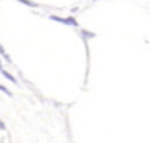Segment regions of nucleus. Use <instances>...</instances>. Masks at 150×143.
<instances>
[{"label": "nucleus", "mask_w": 150, "mask_h": 143, "mask_svg": "<svg viewBox=\"0 0 150 143\" xmlns=\"http://www.w3.org/2000/svg\"><path fill=\"white\" fill-rule=\"evenodd\" d=\"M49 20L55 21V23H60V24H65V26H69V27H79V23L74 16H58V15H49Z\"/></svg>", "instance_id": "1"}, {"label": "nucleus", "mask_w": 150, "mask_h": 143, "mask_svg": "<svg viewBox=\"0 0 150 143\" xmlns=\"http://www.w3.org/2000/svg\"><path fill=\"white\" fill-rule=\"evenodd\" d=\"M79 36H81L82 40L87 43L91 39H94V37H95V32H89V31H86V29H79Z\"/></svg>", "instance_id": "2"}, {"label": "nucleus", "mask_w": 150, "mask_h": 143, "mask_svg": "<svg viewBox=\"0 0 150 143\" xmlns=\"http://www.w3.org/2000/svg\"><path fill=\"white\" fill-rule=\"evenodd\" d=\"M0 74L4 76L5 79H8V81H10V82H13V84H18V79L15 77V76L11 74V72H8L7 69H2V71H0Z\"/></svg>", "instance_id": "3"}, {"label": "nucleus", "mask_w": 150, "mask_h": 143, "mask_svg": "<svg viewBox=\"0 0 150 143\" xmlns=\"http://www.w3.org/2000/svg\"><path fill=\"white\" fill-rule=\"evenodd\" d=\"M0 56H2V58H4L5 61L8 63V64H10V63H11V58H10V55H8V53H7V50L4 48V45H2V43H0Z\"/></svg>", "instance_id": "4"}, {"label": "nucleus", "mask_w": 150, "mask_h": 143, "mask_svg": "<svg viewBox=\"0 0 150 143\" xmlns=\"http://www.w3.org/2000/svg\"><path fill=\"white\" fill-rule=\"evenodd\" d=\"M16 2H20L21 5H26V7H29V8H37V7H40L39 4H36V2H33V0H16Z\"/></svg>", "instance_id": "5"}, {"label": "nucleus", "mask_w": 150, "mask_h": 143, "mask_svg": "<svg viewBox=\"0 0 150 143\" xmlns=\"http://www.w3.org/2000/svg\"><path fill=\"white\" fill-rule=\"evenodd\" d=\"M0 92H4L5 95H8V97H13V93H11V92L8 90V88L5 87V85H2V84H0Z\"/></svg>", "instance_id": "6"}, {"label": "nucleus", "mask_w": 150, "mask_h": 143, "mask_svg": "<svg viewBox=\"0 0 150 143\" xmlns=\"http://www.w3.org/2000/svg\"><path fill=\"white\" fill-rule=\"evenodd\" d=\"M5 129H7V125H5V122H4V121L0 119V130H5Z\"/></svg>", "instance_id": "7"}, {"label": "nucleus", "mask_w": 150, "mask_h": 143, "mask_svg": "<svg viewBox=\"0 0 150 143\" xmlns=\"http://www.w3.org/2000/svg\"><path fill=\"white\" fill-rule=\"evenodd\" d=\"M2 69H4V64H2V60H0V71H2Z\"/></svg>", "instance_id": "8"}]
</instances>
